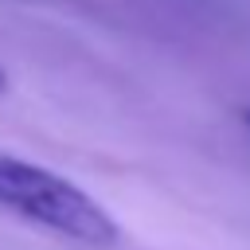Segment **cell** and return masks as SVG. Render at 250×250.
<instances>
[{"mask_svg":"<svg viewBox=\"0 0 250 250\" xmlns=\"http://www.w3.org/2000/svg\"><path fill=\"white\" fill-rule=\"evenodd\" d=\"M0 207L90 250H105L121 238L117 219L90 191L12 152H0Z\"/></svg>","mask_w":250,"mask_h":250,"instance_id":"cell-1","label":"cell"},{"mask_svg":"<svg viewBox=\"0 0 250 250\" xmlns=\"http://www.w3.org/2000/svg\"><path fill=\"white\" fill-rule=\"evenodd\" d=\"M4 90H8V74L0 70V94H4Z\"/></svg>","mask_w":250,"mask_h":250,"instance_id":"cell-2","label":"cell"},{"mask_svg":"<svg viewBox=\"0 0 250 250\" xmlns=\"http://www.w3.org/2000/svg\"><path fill=\"white\" fill-rule=\"evenodd\" d=\"M246 125H250V113H246Z\"/></svg>","mask_w":250,"mask_h":250,"instance_id":"cell-3","label":"cell"}]
</instances>
